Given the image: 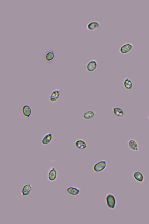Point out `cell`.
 I'll use <instances>...</instances> for the list:
<instances>
[{
    "instance_id": "6da1fadb",
    "label": "cell",
    "mask_w": 149,
    "mask_h": 224,
    "mask_svg": "<svg viewBox=\"0 0 149 224\" xmlns=\"http://www.w3.org/2000/svg\"><path fill=\"white\" fill-rule=\"evenodd\" d=\"M106 204L107 207L111 210H113L116 207L117 204V199L115 195L113 193L109 192L106 194L105 197Z\"/></svg>"
},
{
    "instance_id": "7a4b0ae2",
    "label": "cell",
    "mask_w": 149,
    "mask_h": 224,
    "mask_svg": "<svg viewBox=\"0 0 149 224\" xmlns=\"http://www.w3.org/2000/svg\"><path fill=\"white\" fill-rule=\"evenodd\" d=\"M107 166L106 160H102L96 162L93 167V171L95 173H99L104 171Z\"/></svg>"
},
{
    "instance_id": "3957f363",
    "label": "cell",
    "mask_w": 149,
    "mask_h": 224,
    "mask_svg": "<svg viewBox=\"0 0 149 224\" xmlns=\"http://www.w3.org/2000/svg\"><path fill=\"white\" fill-rule=\"evenodd\" d=\"M43 58L45 61L48 63L53 62L55 58V54L54 50L50 49L46 50L43 55Z\"/></svg>"
},
{
    "instance_id": "277c9868",
    "label": "cell",
    "mask_w": 149,
    "mask_h": 224,
    "mask_svg": "<svg viewBox=\"0 0 149 224\" xmlns=\"http://www.w3.org/2000/svg\"><path fill=\"white\" fill-rule=\"evenodd\" d=\"M100 22L96 20L88 21L87 22L85 25L86 29L90 31L95 30L100 28Z\"/></svg>"
},
{
    "instance_id": "5b68a950",
    "label": "cell",
    "mask_w": 149,
    "mask_h": 224,
    "mask_svg": "<svg viewBox=\"0 0 149 224\" xmlns=\"http://www.w3.org/2000/svg\"><path fill=\"white\" fill-rule=\"evenodd\" d=\"M58 177V172L56 169L54 167H50L47 172L48 180L51 182L55 181Z\"/></svg>"
},
{
    "instance_id": "8992f818",
    "label": "cell",
    "mask_w": 149,
    "mask_h": 224,
    "mask_svg": "<svg viewBox=\"0 0 149 224\" xmlns=\"http://www.w3.org/2000/svg\"><path fill=\"white\" fill-rule=\"evenodd\" d=\"M134 47L133 44L130 42H127L122 45L119 49V52L122 54H126L129 52Z\"/></svg>"
},
{
    "instance_id": "52a82bcc",
    "label": "cell",
    "mask_w": 149,
    "mask_h": 224,
    "mask_svg": "<svg viewBox=\"0 0 149 224\" xmlns=\"http://www.w3.org/2000/svg\"><path fill=\"white\" fill-rule=\"evenodd\" d=\"M61 90L59 89H55L51 92L49 97V101L51 103H56L60 98Z\"/></svg>"
},
{
    "instance_id": "ba28073f",
    "label": "cell",
    "mask_w": 149,
    "mask_h": 224,
    "mask_svg": "<svg viewBox=\"0 0 149 224\" xmlns=\"http://www.w3.org/2000/svg\"><path fill=\"white\" fill-rule=\"evenodd\" d=\"M98 63L97 61L95 59H93L88 61L86 65V69L87 71L89 72H92L95 71L97 69Z\"/></svg>"
},
{
    "instance_id": "9c48e42d",
    "label": "cell",
    "mask_w": 149,
    "mask_h": 224,
    "mask_svg": "<svg viewBox=\"0 0 149 224\" xmlns=\"http://www.w3.org/2000/svg\"><path fill=\"white\" fill-rule=\"evenodd\" d=\"M22 112L23 115L25 117L27 118H29L32 115V109L29 104H26L22 106Z\"/></svg>"
},
{
    "instance_id": "30bf717a",
    "label": "cell",
    "mask_w": 149,
    "mask_h": 224,
    "mask_svg": "<svg viewBox=\"0 0 149 224\" xmlns=\"http://www.w3.org/2000/svg\"><path fill=\"white\" fill-rule=\"evenodd\" d=\"M53 136L51 133L48 132L45 134L42 137L41 142L43 146H47L52 141Z\"/></svg>"
},
{
    "instance_id": "8fae6325",
    "label": "cell",
    "mask_w": 149,
    "mask_h": 224,
    "mask_svg": "<svg viewBox=\"0 0 149 224\" xmlns=\"http://www.w3.org/2000/svg\"><path fill=\"white\" fill-rule=\"evenodd\" d=\"M132 176L134 180L138 183H142L145 181L144 175L139 171H134L132 173Z\"/></svg>"
},
{
    "instance_id": "7c38bea8",
    "label": "cell",
    "mask_w": 149,
    "mask_h": 224,
    "mask_svg": "<svg viewBox=\"0 0 149 224\" xmlns=\"http://www.w3.org/2000/svg\"><path fill=\"white\" fill-rule=\"evenodd\" d=\"M127 144L129 148L132 151L138 152L139 150V145L137 141L134 139H130L127 141Z\"/></svg>"
},
{
    "instance_id": "4fadbf2b",
    "label": "cell",
    "mask_w": 149,
    "mask_h": 224,
    "mask_svg": "<svg viewBox=\"0 0 149 224\" xmlns=\"http://www.w3.org/2000/svg\"><path fill=\"white\" fill-rule=\"evenodd\" d=\"M66 190L67 192L69 195L73 196L79 195L81 192V190L79 188L73 186H68Z\"/></svg>"
},
{
    "instance_id": "5bb4252c",
    "label": "cell",
    "mask_w": 149,
    "mask_h": 224,
    "mask_svg": "<svg viewBox=\"0 0 149 224\" xmlns=\"http://www.w3.org/2000/svg\"><path fill=\"white\" fill-rule=\"evenodd\" d=\"M74 145L76 148L80 150L85 149L88 147L86 142L81 139L76 140L74 142Z\"/></svg>"
},
{
    "instance_id": "9a60e30c",
    "label": "cell",
    "mask_w": 149,
    "mask_h": 224,
    "mask_svg": "<svg viewBox=\"0 0 149 224\" xmlns=\"http://www.w3.org/2000/svg\"><path fill=\"white\" fill-rule=\"evenodd\" d=\"M31 188V184L27 183L25 184L22 188L21 193V195L24 196L28 195L30 194Z\"/></svg>"
},
{
    "instance_id": "2e32d148",
    "label": "cell",
    "mask_w": 149,
    "mask_h": 224,
    "mask_svg": "<svg viewBox=\"0 0 149 224\" xmlns=\"http://www.w3.org/2000/svg\"><path fill=\"white\" fill-rule=\"evenodd\" d=\"M124 88L126 90H131L133 87V83L131 80L128 77H126L123 81Z\"/></svg>"
},
{
    "instance_id": "e0dca14e",
    "label": "cell",
    "mask_w": 149,
    "mask_h": 224,
    "mask_svg": "<svg viewBox=\"0 0 149 224\" xmlns=\"http://www.w3.org/2000/svg\"><path fill=\"white\" fill-rule=\"evenodd\" d=\"M112 109L114 114L118 117H122L124 114L123 110L118 107H113Z\"/></svg>"
},
{
    "instance_id": "ac0fdd59",
    "label": "cell",
    "mask_w": 149,
    "mask_h": 224,
    "mask_svg": "<svg viewBox=\"0 0 149 224\" xmlns=\"http://www.w3.org/2000/svg\"><path fill=\"white\" fill-rule=\"evenodd\" d=\"M95 115V112L91 110L85 111L83 115V118L85 120H90L93 118Z\"/></svg>"
},
{
    "instance_id": "d6986e66",
    "label": "cell",
    "mask_w": 149,
    "mask_h": 224,
    "mask_svg": "<svg viewBox=\"0 0 149 224\" xmlns=\"http://www.w3.org/2000/svg\"><path fill=\"white\" fill-rule=\"evenodd\" d=\"M148 120H149V116H148Z\"/></svg>"
}]
</instances>
